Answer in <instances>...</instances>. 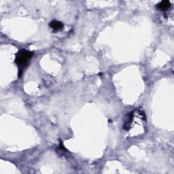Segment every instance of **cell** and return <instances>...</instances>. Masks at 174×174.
<instances>
[{
    "instance_id": "6da1fadb",
    "label": "cell",
    "mask_w": 174,
    "mask_h": 174,
    "mask_svg": "<svg viewBox=\"0 0 174 174\" xmlns=\"http://www.w3.org/2000/svg\"><path fill=\"white\" fill-rule=\"evenodd\" d=\"M33 54V53L27 51L26 50H21V51H19L18 53L16 54L15 63L19 68V77L21 76L24 67L27 64V62L31 58Z\"/></svg>"
},
{
    "instance_id": "7a4b0ae2",
    "label": "cell",
    "mask_w": 174,
    "mask_h": 174,
    "mask_svg": "<svg viewBox=\"0 0 174 174\" xmlns=\"http://www.w3.org/2000/svg\"><path fill=\"white\" fill-rule=\"evenodd\" d=\"M50 27H51L52 29H54V31H59L61 30V29H63V24L61 21H51L49 24Z\"/></svg>"
},
{
    "instance_id": "3957f363",
    "label": "cell",
    "mask_w": 174,
    "mask_h": 174,
    "mask_svg": "<svg viewBox=\"0 0 174 174\" xmlns=\"http://www.w3.org/2000/svg\"><path fill=\"white\" fill-rule=\"evenodd\" d=\"M133 113H129L126 116L125 124H124V129H126V130H129V128H130L131 124L133 121Z\"/></svg>"
},
{
    "instance_id": "277c9868",
    "label": "cell",
    "mask_w": 174,
    "mask_h": 174,
    "mask_svg": "<svg viewBox=\"0 0 174 174\" xmlns=\"http://www.w3.org/2000/svg\"><path fill=\"white\" fill-rule=\"evenodd\" d=\"M171 7V3L169 1H162L157 5V8L161 10H166Z\"/></svg>"
}]
</instances>
